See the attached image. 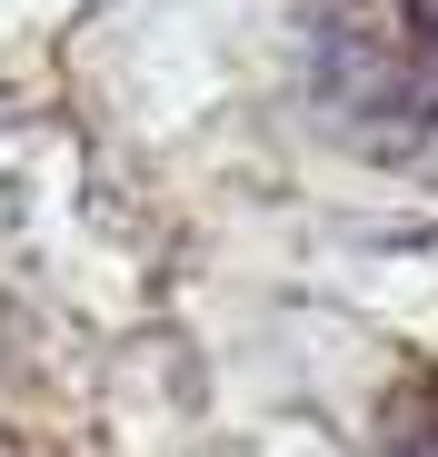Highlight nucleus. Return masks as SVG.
<instances>
[{
	"label": "nucleus",
	"mask_w": 438,
	"mask_h": 457,
	"mask_svg": "<svg viewBox=\"0 0 438 457\" xmlns=\"http://www.w3.org/2000/svg\"><path fill=\"white\" fill-rule=\"evenodd\" d=\"M309 90L369 149L428 139L438 129V0H319Z\"/></svg>",
	"instance_id": "1"
}]
</instances>
